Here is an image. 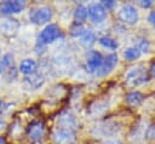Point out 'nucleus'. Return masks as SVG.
<instances>
[{
    "label": "nucleus",
    "mask_w": 155,
    "mask_h": 144,
    "mask_svg": "<svg viewBox=\"0 0 155 144\" xmlns=\"http://www.w3.org/2000/svg\"><path fill=\"white\" fill-rule=\"evenodd\" d=\"M148 80V74L145 68H143L142 65L134 67L131 70H128V73L125 76V82L126 85L134 87V86H139L143 82H145Z\"/></svg>",
    "instance_id": "f257e3e1"
},
{
    "label": "nucleus",
    "mask_w": 155,
    "mask_h": 144,
    "mask_svg": "<svg viewBox=\"0 0 155 144\" xmlns=\"http://www.w3.org/2000/svg\"><path fill=\"white\" fill-rule=\"evenodd\" d=\"M52 18V10L47 6H40L33 8L29 13V19L34 24H44L47 23Z\"/></svg>",
    "instance_id": "f03ea898"
},
{
    "label": "nucleus",
    "mask_w": 155,
    "mask_h": 144,
    "mask_svg": "<svg viewBox=\"0 0 155 144\" xmlns=\"http://www.w3.org/2000/svg\"><path fill=\"white\" fill-rule=\"evenodd\" d=\"M59 34H61V30L57 24H48L41 30L39 35V42L42 45L52 44L58 39Z\"/></svg>",
    "instance_id": "7ed1b4c3"
},
{
    "label": "nucleus",
    "mask_w": 155,
    "mask_h": 144,
    "mask_svg": "<svg viewBox=\"0 0 155 144\" xmlns=\"http://www.w3.org/2000/svg\"><path fill=\"white\" fill-rule=\"evenodd\" d=\"M119 18L126 24H136L138 22L139 15L133 5H124L119 11Z\"/></svg>",
    "instance_id": "20e7f679"
},
{
    "label": "nucleus",
    "mask_w": 155,
    "mask_h": 144,
    "mask_svg": "<svg viewBox=\"0 0 155 144\" xmlns=\"http://www.w3.org/2000/svg\"><path fill=\"white\" fill-rule=\"evenodd\" d=\"M52 139L54 144H73L75 142V132L65 128H57L52 134Z\"/></svg>",
    "instance_id": "39448f33"
},
{
    "label": "nucleus",
    "mask_w": 155,
    "mask_h": 144,
    "mask_svg": "<svg viewBox=\"0 0 155 144\" xmlns=\"http://www.w3.org/2000/svg\"><path fill=\"white\" fill-rule=\"evenodd\" d=\"M25 7V2L22 0H12V1H4L0 4V13L2 15H12L22 12Z\"/></svg>",
    "instance_id": "423d86ee"
},
{
    "label": "nucleus",
    "mask_w": 155,
    "mask_h": 144,
    "mask_svg": "<svg viewBox=\"0 0 155 144\" xmlns=\"http://www.w3.org/2000/svg\"><path fill=\"white\" fill-rule=\"evenodd\" d=\"M88 16L93 23H102L107 18V10L103 7L102 4L93 2L87 7Z\"/></svg>",
    "instance_id": "0eeeda50"
},
{
    "label": "nucleus",
    "mask_w": 155,
    "mask_h": 144,
    "mask_svg": "<svg viewBox=\"0 0 155 144\" xmlns=\"http://www.w3.org/2000/svg\"><path fill=\"white\" fill-rule=\"evenodd\" d=\"M117 64V54L116 53H109L104 59H103V63L101 65V68L96 71L97 75L99 76H104L107 74H109L114 68L115 65Z\"/></svg>",
    "instance_id": "6e6552de"
},
{
    "label": "nucleus",
    "mask_w": 155,
    "mask_h": 144,
    "mask_svg": "<svg viewBox=\"0 0 155 144\" xmlns=\"http://www.w3.org/2000/svg\"><path fill=\"white\" fill-rule=\"evenodd\" d=\"M103 59L104 58L102 57V54L99 52H97V51H90L88 52V56H87V62H86L87 70L90 73L97 71L101 68V65L103 63Z\"/></svg>",
    "instance_id": "1a4fd4ad"
},
{
    "label": "nucleus",
    "mask_w": 155,
    "mask_h": 144,
    "mask_svg": "<svg viewBox=\"0 0 155 144\" xmlns=\"http://www.w3.org/2000/svg\"><path fill=\"white\" fill-rule=\"evenodd\" d=\"M45 134V125L40 121H35L29 125L28 127V137L31 140H40Z\"/></svg>",
    "instance_id": "9d476101"
},
{
    "label": "nucleus",
    "mask_w": 155,
    "mask_h": 144,
    "mask_svg": "<svg viewBox=\"0 0 155 144\" xmlns=\"http://www.w3.org/2000/svg\"><path fill=\"white\" fill-rule=\"evenodd\" d=\"M58 125H59L62 128L74 131V129L78 127V120H76V117H75L71 113L67 111V113H63V114L58 117Z\"/></svg>",
    "instance_id": "9b49d317"
},
{
    "label": "nucleus",
    "mask_w": 155,
    "mask_h": 144,
    "mask_svg": "<svg viewBox=\"0 0 155 144\" xmlns=\"http://www.w3.org/2000/svg\"><path fill=\"white\" fill-rule=\"evenodd\" d=\"M11 70H15V59L12 53H5L0 59V74L7 75Z\"/></svg>",
    "instance_id": "f8f14e48"
},
{
    "label": "nucleus",
    "mask_w": 155,
    "mask_h": 144,
    "mask_svg": "<svg viewBox=\"0 0 155 144\" xmlns=\"http://www.w3.org/2000/svg\"><path fill=\"white\" fill-rule=\"evenodd\" d=\"M19 28V23L17 22V19L13 18H5L0 22V30L7 35L10 34H15L17 31V29Z\"/></svg>",
    "instance_id": "ddd939ff"
},
{
    "label": "nucleus",
    "mask_w": 155,
    "mask_h": 144,
    "mask_svg": "<svg viewBox=\"0 0 155 144\" xmlns=\"http://www.w3.org/2000/svg\"><path fill=\"white\" fill-rule=\"evenodd\" d=\"M24 82L28 85V87H30L31 90H35V88H39L40 86L44 85L45 79H44V76L40 73H34L31 75H28L25 77Z\"/></svg>",
    "instance_id": "4468645a"
},
{
    "label": "nucleus",
    "mask_w": 155,
    "mask_h": 144,
    "mask_svg": "<svg viewBox=\"0 0 155 144\" xmlns=\"http://www.w3.org/2000/svg\"><path fill=\"white\" fill-rule=\"evenodd\" d=\"M36 70V62L31 58H25L19 64V71L24 75H31Z\"/></svg>",
    "instance_id": "2eb2a0df"
},
{
    "label": "nucleus",
    "mask_w": 155,
    "mask_h": 144,
    "mask_svg": "<svg viewBox=\"0 0 155 144\" xmlns=\"http://www.w3.org/2000/svg\"><path fill=\"white\" fill-rule=\"evenodd\" d=\"M125 100H126L127 104H130L132 106H137V105H139L144 100V96L140 92H138V91H132V92L126 94Z\"/></svg>",
    "instance_id": "dca6fc26"
},
{
    "label": "nucleus",
    "mask_w": 155,
    "mask_h": 144,
    "mask_svg": "<svg viewBox=\"0 0 155 144\" xmlns=\"http://www.w3.org/2000/svg\"><path fill=\"white\" fill-rule=\"evenodd\" d=\"M96 131L99 136L102 137H105V136H110V134H114L116 131H117V127L115 123H110V122H107V123H102L101 126H96Z\"/></svg>",
    "instance_id": "f3484780"
},
{
    "label": "nucleus",
    "mask_w": 155,
    "mask_h": 144,
    "mask_svg": "<svg viewBox=\"0 0 155 144\" xmlns=\"http://www.w3.org/2000/svg\"><path fill=\"white\" fill-rule=\"evenodd\" d=\"M87 15H88V11H87V7L82 4L78 5L76 8H75V12H74V18H75V22L78 23H82L86 21L87 18Z\"/></svg>",
    "instance_id": "a211bd4d"
},
{
    "label": "nucleus",
    "mask_w": 155,
    "mask_h": 144,
    "mask_svg": "<svg viewBox=\"0 0 155 144\" xmlns=\"http://www.w3.org/2000/svg\"><path fill=\"white\" fill-rule=\"evenodd\" d=\"M80 39H81L80 41H81L82 45H85V46H91V45H93V44L96 42V34H94L91 29H86L85 33L81 35Z\"/></svg>",
    "instance_id": "6ab92c4d"
},
{
    "label": "nucleus",
    "mask_w": 155,
    "mask_h": 144,
    "mask_svg": "<svg viewBox=\"0 0 155 144\" xmlns=\"http://www.w3.org/2000/svg\"><path fill=\"white\" fill-rule=\"evenodd\" d=\"M98 42H99L103 47L109 48V50H116V48L119 47L117 41L114 40L113 38H109V36H102V38H99Z\"/></svg>",
    "instance_id": "aec40b11"
},
{
    "label": "nucleus",
    "mask_w": 155,
    "mask_h": 144,
    "mask_svg": "<svg viewBox=\"0 0 155 144\" xmlns=\"http://www.w3.org/2000/svg\"><path fill=\"white\" fill-rule=\"evenodd\" d=\"M140 51L138 50L137 46H132V47H128L124 51V57L127 59V61H136L137 58H139L140 56Z\"/></svg>",
    "instance_id": "412c9836"
},
{
    "label": "nucleus",
    "mask_w": 155,
    "mask_h": 144,
    "mask_svg": "<svg viewBox=\"0 0 155 144\" xmlns=\"http://www.w3.org/2000/svg\"><path fill=\"white\" fill-rule=\"evenodd\" d=\"M85 28H84V25L81 24V23H78V22H75L71 27H70V35L71 36H74V38H81V35L85 33Z\"/></svg>",
    "instance_id": "4be33fe9"
},
{
    "label": "nucleus",
    "mask_w": 155,
    "mask_h": 144,
    "mask_svg": "<svg viewBox=\"0 0 155 144\" xmlns=\"http://www.w3.org/2000/svg\"><path fill=\"white\" fill-rule=\"evenodd\" d=\"M138 50L140 51V52H147L148 51V48H149V44H148V41H145L144 39H142L140 41H139V44H138Z\"/></svg>",
    "instance_id": "5701e85b"
},
{
    "label": "nucleus",
    "mask_w": 155,
    "mask_h": 144,
    "mask_svg": "<svg viewBox=\"0 0 155 144\" xmlns=\"http://www.w3.org/2000/svg\"><path fill=\"white\" fill-rule=\"evenodd\" d=\"M147 138L150 140H155V126H150L147 129Z\"/></svg>",
    "instance_id": "b1692460"
},
{
    "label": "nucleus",
    "mask_w": 155,
    "mask_h": 144,
    "mask_svg": "<svg viewBox=\"0 0 155 144\" xmlns=\"http://www.w3.org/2000/svg\"><path fill=\"white\" fill-rule=\"evenodd\" d=\"M102 5H103V7L105 8V10H109V8H113L114 6H115V1H113V0H108V1H103V2H101Z\"/></svg>",
    "instance_id": "393cba45"
},
{
    "label": "nucleus",
    "mask_w": 155,
    "mask_h": 144,
    "mask_svg": "<svg viewBox=\"0 0 155 144\" xmlns=\"http://www.w3.org/2000/svg\"><path fill=\"white\" fill-rule=\"evenodd\" d=\"M148 21H149V23L155 28V11H153V12L149 13V16H148Z\"/></svg>",
    "instance_id": "a878e982"
},
{
    "label": "nucleus",
    "mask_w": 155,
    "mask_h": 144,
    "mask_svg": "<svg viewBox=\"0 0 155 144\" xmlns=\"http://www.w3.org/2000/svg\"><path fill=\"white\" fill-rule=\"evenodd\" d=\"M139 5L142 7H144V8H148V7H150L153 5V1H150V0H142V1H139Z\"/></svg>",
    "instance_id": "bb28decb"
},
{
    "label": "nucleus",
    "mask_w": 155,
    "mask_h": 144,
    "mask_svg": "<svg viewBox=\"0 0 155 144\" xmlns=\"http://www.w3.org/2000/svg\"><path fill=\"white\" fill-rule=\"evenodd\" d=\"M104 144H122L120 140H108V142H105Z\"/></svg>",
    "instance_id": "cd10ccee"
},
{
    "label": "nucleus",
    "mask_w": 155,
    "mask_h": 144,
    "mask_svg": "<svg viewBox=\"0 0 155 144\" xmlns=\"http://www.w3.org/2000/svg\"><path fill=\"white\" fill-rule=\"evenodd\" d=\"M150 73H151V75L155 77V63L151 65V68H150Z\"/></svg>",
    "instance_id": "c85d7f7f"
},
{
    "label": "nucleus",
    "mask_w": 155,
    "mask_h": 144,
    "mask_svg": "<svg viewBox=\"0 0 155 144\" xmlns=\"http://www.w3.org/2000/svg\"><path fill=\"white\" fill-rule=\"evenodd\" d=\"M0 144H6V142H5V139L2 137H0Z\"/></svg>",
    "instance_id": "c756f323"
}]
</instances>
